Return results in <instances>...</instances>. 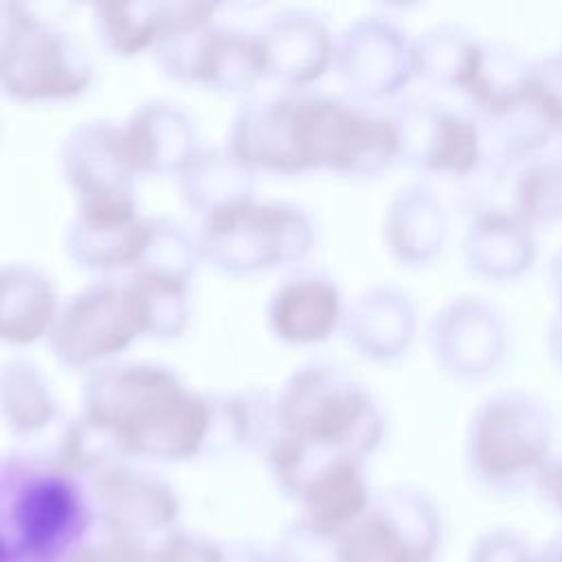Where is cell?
I'll use <instances>...</instances> for the list:
<instances>
[{
	"label": "cell",
	"mask_w": 562,
	"mask_h": 562,
	"mask_svg": "<svg viewBox=\"0 0 562 562\" xmlns=\"http://www.w3.org/2000/svg\"><path fill=\"white\" fill-rule=\"evenodd\" d=\"M553 439L549 404L527 389L487 393L468 422V459L487 483H507L547 465Z\"/></svg>",
	"instance_id": "5"
},
{
	"label": "cell",
	"mask_w": 562,
	"mask_h": 562,
	"mask_svg": "<svg viewBox=\"0 0 562 562\" xmlns=\"http://www.w3.org/2000/svg\"><path fill=\"white\" fill-rule=\"evenodd\" d=\"M130 459L116 437L79 413L59 435L55 465L66 474H99L101 470Z\"/></svg>",
	"instance_id": "32"
},
{
	"label": "cell",
	"mask_w": 562,
	"mask_h": 562,
	"mask_svg": "<svg viewBox=\"0 0 562 562\" xmlns=\"http://www.w3.org/2000/svg\"><path fill=\"white\" fill-rule=\"evenodd\" d=\"M224 562H274L270 553L257 549H233L224 553Z\"/></svg>",
	"instance_id": "41"
},
{
	"label": "cell",
	"mask_w": 562,
	"mask_h": 562,
	"mask_svg": "<svg viewBox=\"0 0 562 562\" xmlns=\"http://www.w3.org/2000/svg\"><path fill=\"white\" fill-rule=\"evenodd\" d=\"M529 59L503 42L479 40L461 94L474 116L498 114L527 94Z\"/></svg>",
	"instance_id": "26"
},
{
	"label": "cell",
	"mask_w": 562,
	"mask_h": 562,
	"mask_svg": "<svg viewBox=\"0 0 562 562\" xmlns=\"http://www.w3.org/2000/svg\"><path fill=\"white\" fill-rule=\"evenodd\" d=\"M465 268L485 281L507 283L522 277L536 261V235L509 204H481L463 233Z\"/></svg>",
	"instance_id": "19"
},
{
	"label": "cell",
	"mask_w": 562,
	"mask_h": 562,
	"mask_svg": "<svg viewBox=\"0 0 562 562\" xmlns=\"http://www.w3.org/2000/svg\"><path fill=\"white\" fill-rule=\"evenodd\" d=\"M479 46L459 24H435L415 37V77L439 90H461Z\"/></svg>",
	"instance_id": "29"
},
{
	"label": "cell",
	"mask_w": 562,
	"mask_h": 562,
	"mask_svg": "<svg viewBox=\"0 0 562 562\" xmlns=\"http://www.w3.org/2000/svg\"><path fill=\"white\" fill-rule=\"evenodd\" d=\"M505 312L485 296L461 294L446 301L428 321L426 340L437 367L463 382L494 375L509 351Z\"/></svg>",
	"instance_id": "13"
},
{
	"label": "cell",
	"mask_w": 562,
	"mask_h": 562,
	"mask_svg": "<svg viewBox=\"0 0 562 562\" xmlns=\"http://www.w3.org/2000/svg\"><path fill=\"white\" fill-rule=\"evenodd\" d=\"M397 136V160L424 176L472 180L483 167L481 127L465 108L428 94H402L386 108Z\"/></svg>",
	"instance_id": "7"
},
{
	"label": "cell",
	"mask_w": 562,
	"mask_h": 562,
	"mask_svg": "<svg viewBox=\"0 0 562 562\" xmlns=\"http://www.w3.org/2000/svg\"><path fill=\"white\" fill-rule=\"evenodd\" d=\"M303 518L314 529L338 536L358 522L369 505V487L360 461L349 457L329 459L299 496Z\"/></svg>",
	"instance_id": "24"
},
{
	"label": "cell",
	"mask_w": 562,
	"mask_h": 562,
	"mask_svg": "<svg viewBox=\"0 0 562 562\" xmlns=\"http://www.w3.org/2000/svg\"><path fill=\"white\" fill-rule=\"evenodd\" d=\"M544 345H547V353L553 360V364L562 369V310H555V314L547 323Z\"/></svg>",
	"instance_id": "39"
},
{
	"label": "cell",
	"mask_w": 562,
	"mask_h": 562,
	"mask_svg": "<svg viewBox=\"0 0 562 562\" xmlns=\"http://www.w3.org/2000/svg\"><path fill=\"white\" fill-rule=\"evenodd\" d=\"M257 35L266 79L288 92H305L318 83L336 59V37L327 22L305 9L274 13Z\"/></svg>",
	"instance_id": "15"
},
{
	"label": "cell",
	"mask_w": 562,
	"mask_h": 562,
	"mask_svg": "<svg viewBox=\"0 0 562 562\" xmlns=\"http://www.w3.org/2000/svg\"><path fill=\"white\" fill-rule=\"evenodd\" d=\"M119 127L123 149L138 178L178 176L202 149L193 119L165 99L140 103Z\"/></svg>",
	"instance_id": "17"
},
{
	"label": "cell",
	"mask_w": 562,
	"mask_h": 562,
	"mask_svg": "<svg viewBox=\"0 0 562 562\" xmlns=\"http://www.w3.org/2000/svg\"><path fill=\"white\" fill-rule=\"evenodd\" d=\"M92 498L108 536L151 551L176 531L180 501L173 487L154 472L114 463L92 476Z\"/></svg>",
	"instance_id": "14"
},
{
	"label": "cell",
	"mask_w": 562,
	"mask_h": 562,
	"mask_svg": "<svg viewBox=\"0 0 562 562\" xmlns=\"http://www.w3.org/2000/svg\"><path fill=\"white\" fill-rule=\"evenodd\" d=\"M211 443L222 441L233 448H268L281 432L277 422V393L244 389L237 393L211 395Z\"/></svg>",
	"instance_id": "28"
},
{
	"label": "cell",
	"mask_w": 562,
	"mask_h": 562,
	"mask_svg": "<svg viewBox=\"0 0 562 562\" xmlns=\"http://www.w3.org/2000/svg\"><path fill=\"white\" fill-rule=\"evenodd\" d=\"M94 79L81 46L22 2H0V92L18 103H61Z\"/></svg>",
	"instance_id": "4"
},
{
	"label": "cell",
	"mask_w": 562,
	"mask_h": 562,
	"mask_svg": "<svg viewBox=\"0 0 562 562\" xmlns=\"http://www.w3.org/2000/svg\"><path fill=\"white\" fill-rule=\"evenodd\" d=\"M66 562H149V551L136 542L105 533L97 542L77 547Z\"/></svg>",
	"instance_id": "38"
},
{
	"label": "cell",
	"mask_w": 562,
	"mask_h": 562,
	"mask_svg": "<svg viewBox=\"0 0 562 562\" xmlns=\"http://www.w3.org/2000/svg\"><path fill=\"white\" fill-rule=\"evenodd\" d=\"M314 92H279L248 101L233 119L226 147L255 173L316 171L312 147Z\"/></svg>",
	"instance_id": "10"
},
{
	"label": "cell",
	"mask_w": 562,
	"mask_h": 562,
	"mask_svg": "<svg viewBox=\"0 0 562 562\" xmlns=\"http://www.w3.org/2000/svg\"><path fill=\"white\" fill-rule=\"evenodd\" d=\"M61 176L75 198V217L127 222L138 217L136 180L121 140V127L86 121L72 127L59 147Z\"/></svg>",
	"instance_id": "8"
},
{
	"label": "cell",
	"mask_w": 562,
	"mask_h": 562,
	"mask_svg": "<svg viewBox=\"0 0 562 562\" xmlns=\"http://www.w3.org/2000/svg\"><path fill=\"white\" fill-rule=\"evenodd\" d=\"M384 244L406 268L428 266L446 246L448 209L441 195L424 180L408 182L384 209Z\"/></svg>",
	"instance_id": "21"
},
{
	"label": "cell",
	"mask_w": 562,
	"mask_h": 562,
	"mask_svg": "<svg viewBox=\"0 0 562 562\" xmlns=\"http://www.w3.org/2000/svg\"><path fill=\"white\" fill-rule=\"evenodd\" d=\"M0 419L15 437H35L57 419V400L37 364L13 356L0 362Z\"/></svg>",
	"instance_id": "27"
},
{
	"label": "cell",
	"mask_w": 562,
	"mask_h": 562,
	"mask_svg": "<svg viewBox=\"0 0 562 562\" xmlns=\"http://www.w3.org/2000/svg\"><path fill=\"white\" fill-rule=\"evenodd\" d=\"M338 558L340 562H408V549L393 520L375 512L340 533Z\"/></svg>",
	"instance_id": "34"
},
{
	"label": "cell",
	"mask_w": 562,
	"mask_h": 562,
	"mask_svg": "<svg viewBox=\"0 0 562 562\" xmlns=\"http://www.w3.org/2000/svg\"><path fill=\"white\" fill-rule=\"evenodd\" d=\"M149 239V217L127 222H92L72 217L64 244L70 261L94 274L134 270Z\"/></svg>",
	"instance_id": "25"
},
{
	"label": "cell",
	"mask_w": 562,
	"mask_h": 562,
	"mask_svg": "<svg viewBox=\"0 0 562 562\" xmlns=\"http://www.w3.org/2000/svg\"><path fill=\"white\" fill-rule=\"evenodd\" d=\"M279 430L336 457L360 461L371 454L386 428L373 393L342 367L310 362L277 391Z\"/></svg>",
	"instance_id": "2"
},
{
	"label": "cell",
	"mask_w": 562,
	"mask_h": 562,
	"mask_svg": "<svg viewBox=\"0 0 562 562\" xmlns=\"http://www.w3.org/2000/svg\"><path fill=\"white\" fill-rule=\"evenodd\" d=\"M138 338L145 325L127 279H101L61 303L46 342L61 367L90 373L116 362Z\"/></svg>",
	"instance_id": "6"
},
{
	"label": "cell",
	"mask_w": 562,
	"mask_h": 562,
	"mask_svg": "<svg viewBox=\"0 0 562 562\" xmlns=\"http://www.w3.org/2000/svg\"><path fill=\"white\" fill-rule=\"evenodd\" d=\"M415 299L391 283L362 290L345 310L342 331L353 351L371 362L402 358L417 334Z\"/></svg>",
	"instance_id": "20"
},
{
	"label": "cell",
	"mask_w": 562,
	"mask_h": 562,
	"mask_svg": "<svg viewBox=\"0 0 562 562\" xmlns=\"http://www.w3.org/2000/svg\"><path fill=\"white\" fill-rule=\"evenodd\" d=\"M224 549L193 531H171L154 551L149 562H224Z\"/></svg>",
	"instance_id": "37"
},
{
	"label": "cell",
	"mask_w": 562,
	"mask_h": 562,
	"mask_svg": "<svg viewBox=\"0 0 562 562\" xmlns=\"http://www.w3.org/2000/svg\"><path fill=\"white\" fill-rule=\"evenodd\" d=\"M61 301L53 279L31 263H0V342L31 347L48 340Z\"/></svg>",
	"instance_id": "22"
},
{
	"label": "cell",
	"mask_w": 562,
	"mask_h": 562,
	"mask_svg": "<svg viewBox=\"0 0 562 562\" xmlns=\"http://www.w3.org/2000/svg\"><path fill=\"white\" fill-rule=\"evenodd\" d=\"M202 261L198 237L173 220L149 217V239L138 266L132 272H145L191 283Z\"/></svg>",
	"instance_id": "33"
},
{
	"label": "cell",
	"mask_w": 562,
	"mask_h": 562,
	"mask_svg": "<svg viewBox=\"0 0 562 562\" xmlns=\"http://www.w3.org/2000/svg\"><path fill=\"white\" fill-rule=\"evenodd\" d=\"M202 261L226 277H252L303 261L316 246V222L301 204L248 200L200 220Z\"/></svg>",
	"instance_id": "3"
},
{
	"label": "cell",
	"mask_w": 562,
	"mask_h": 562,
	"mask_svg": "<svg viewBox=\"0 0 562 562\" xmlns=\"http://www.w3.org/2000/svg\"><path fill=\"white\" fill-rule=\"evenodd\" d=\"M331 538L334 536L314 529L305 520H299L279 536L270 555L274 562H329V558L340 562L338 547L327 551Z\"/></svg>",
	"instance_id": "36"
},
{
	"label": "cell",
	"mask_w": 562,
	"mask_h": 562,
	"mask_svg": "<svg viewBox=\"0 0 562 562\" xmlns=\"http://www.w3.org/2000/svg\"><path fill=\"white\" fill-rule=\"evenodd\" d=\"M512 211L529 226L562 220V156L540 151L514 169Z\"/></svg>",
	"instance_id": "31"
},
{
	"label": "cell",
	"mask_w": 562,
	"mask_h": 562,
	"mask_svg": "<svg viewBox=\"0 0 562 562\" xmlns=\"http://www.w3.org/2000/svg\"><path fill=\"white\" fill-rule=\"evenodd\" d=\"M547 281H549V290L558 303V310H562V248H558L553 252V257L549 259Z\"/></svg>",
	"instance_id": "40"
},
{
	"label": "cell",
	"mask_w": 562,
	"mask_h": 562,
	"mask_svg": "<svg viewBox=\"0 0 562 562\" xmlns=\"http://www.w3.org/2000/svg\"><path fill=\"white\" fill-rule=\"evenodd\" d=\"M527 94L555 132H562V50L529 64Z\"/></svg>",
	"instance_id": "35"
},
{
	"label": "cell",
	"mask_w": 562,
	"mask_h": 562,
	"mask_svg": "<svg viewBox=\"0 0 562 562\" xmlns=\"http://www.w3.org/2000/svg\"><path fill=\"white\" fill-rule=\"evenodd\" d=\"M560 562H562V555H560Z\"/></svg>",
	"instance_id": "43"
},
{
	"label": "cell",
	"mask_w": 562,
	"mask_h": 562,
	"mask_svg": "<svg viewBox=\"0 0 562 562\" xmlns=\"http://www.w3.org/2000/svg\"><path fill=\"white\" fill-rule=\"evenodd\" d=\"M334 68L349 99L395 101L415 79V40L391 15H362L336 37Z\"/></svg>",
	"instance_id": "12"
},
{
	"label": "cell",
	"mask_w": 562,
	"mask_h": 562,
	"mask_svg": "<svg viewBox=\"0 0 562 562\" xmlns=\"http://www.w3.org/2000/svg\"><path fill=\"white\" fill-rule=\"evenodd\" d=\"M547 483H549V490H551L553 498L562 507V461L551 468V472L547 474Z\"/></svg>",
	"instance_id": "42"
},
{
	"label": "cell",
	"mask_w": 562,
	"mask_h": 562,
	"mask_svg": "<svg viewBox=\"0 0 562 562\" xmlns=\"http://www.w3.org/2000/svg\"><path fill=\"white\" fill-rule=\"evenodd\" d=\"M312 143L316 171L375 178L397 162V136L389 110L349 97L314 92Z\"/></svg>",
	"instance_id": "9"
},
{
	"label": "cell",
	"mask_w": 562,
	"mask_h": 562,
	"mask_svg": "<svg viewBox=\"0 0 562 562\" xmlns=\"http://www.w3.org/2000/svg\"><path fill=\"white\" fill-rule=\"evenodd\" d=\"M176 178L182 202L200 220L257 198V173L228 147H202Z\"/></svg>",
	"instance_id": "23"
},
{
	"label": "cell",
	"mask_w": 562,
	"mask_h": 562,
	"mask_svg": "<svg viewBox=\"0 0 562 562\" xmlns=\"http://www.w3.org/2000/svg\"><path fill=\"white\" fill-rule=\"evenodd\" d=\"M154 55L169 79L228 97H248L266 81L257 35L239 29L209 24L162 42Z\"/></svg>",
	"instance_id": "11"
},
{
	"label": "cell",
	"mask_w": 562,
	"mask_h": 562,
	"mask_svg": "<svg viewBox=\"0 0 562 562\" xmlns=\"http://www.w3.org/2000/svg\"><path fill=\"white\" fill-rule=\"evenodd\" d=\"M345 301L338 283L321 272H305L283 281L268 299V331L292 347H312L342 329Z\"/></svg>",
	"instance_id": "18"
},
{
	"label": "cell",
	"mask_w": 562,
	"mask_h": 562,
	"mask_svg": "<svg viewBox=\"0 0 562 562\" xmlns=\"http://www.w3.org/2000/svg\"><path fill=\"white\" fill-rule=\"evenodd\" d=\"M127 283L138 303L145 338H180L191 321V283L167 277L130 272Z\"/></svg>",
	"instance_id": "30"
},
{
	"label": "cell",
	"mask_w": 562,
	"mask_h": 562,
	"mask_svg": "<svg viewBox=\"0 0 562 562\" xmlns=\"http://www.w3.org/2000/svg\"><path fill=\"white\" fill-rule=\"evenodd\" d=\"M81 413L108 428L127 457L178 463L211 443V395L156 362L116 360L90 371Z\"/></svg>",
	"instance_id": "1"
},
{
	"label": "cell",
	"mask_w": 562,
	"mask_h": 562,
	"mask_svg": "<svg viewBox=\"0 0 562 562\" xmlns=\"http://www.w3.org/2000/svg\"><path fill=\"white\" fill-rule=\"evenodd\" d=\"M209 2H99L92 22L103 48L116 57L154 53L162 42L213 24Z\"/></svg>",
	"instance_id": "16"
}]
</instances>
